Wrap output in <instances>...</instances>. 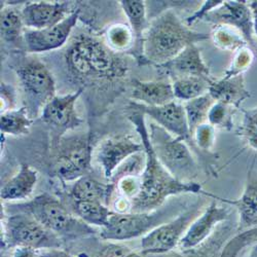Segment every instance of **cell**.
<instances>
[{
    "instance_id": "5b68a950",
    "label": "cell",
    "mask_w": 257,
    "mask_h": 257,
    "mask_svg": "<svg viewBox=\"0 0 257 257\" xmlns=\"http://www.w3.org/2000/svg\"><path fill=\"white\" fill-rule=\"evenodd\" d=\"M149 140L154 152L168 172L182 182H195L200 166L189 145L156 122L149 123Z\"/></svg>"
},
{
    "instance_id": "7402d4cb",
    "label": "cell",
    "mask_w": 257,
    "mask_h": 257,
    "mask_svg": "<svg viewBox=\"0 0 257 257\" xmlns=\"http://www.w3.org/2000/svg\"><path fill=\"white\" fill-rule=\"evenodd\" d=\"M208 94L215 102L230 105L234 108H240L241 104L251 97L250 92L246 88L244 74L222 77L217 80L213 79Z\"/></svg>"
},
{
    "instance_id": "f35d334b",
    "label": "cell",
    "mask_w": 257,
    "mask_h": 257,
    "mask_svg": "<svg viewBox=\"0 0 257 257\" xmlns=\"http://www.w3.org/2000/svg\"><path fill=\"white\" fill-rule=\"evenodd\" d=\"M39 257H74L70 253L65 250H62L61 248L56 249H46L38 251Z\"/></svg>"
},
{
    "instance_id": "ffe728a7",
    "label": "cell",
    "mask_w": 257,
    "mask_h": 257,
    "mask_svg": "<svg viewBox=\"0 0 257 257\" xmlns=\"http://www.w3.org/2000/svg\"><path fill=\"white\" fill-rule=\"evenodd\" d=\"M217 199L235 207V210L239 214V230L243 231L257 227V164L253 163L251 165L247 174L244 191L238 200L230 201L220 198Z\"/></svg>"
},
{
    "instance_id": "d6a6232c",
    "label": "cell",
    "mask_w": 257,
    "mask_h": 257,
    "mask_svg": "<svg viewBox=\"0 0 257 257\" xmlns=\"http://www.w3.org/2000/svg\"><path fill=\"white\" fill-rule=\"evenodd\" d=\"M234 107L220 102H215L208 114V122L214 127L231 130L233 126Z\"/></svg>"
},
{
    "instance_id": "8992f818",
    "label": "cell",
    "mask_w": 257,
    "mask_h": 257,
    "mask_svg": "<svg viewBox=\"0 0 257 257\" xmlns=\"http://www.w3.org/2000/svg\"><path fill=\"white\" fill-rule=\"evenodd\" d=\"M178 204L163 206L152 212H126L113 211L108 223L102 227L99 234L105 241H128L144 237L161 224L175 218L182 211Z\"/></svg>"
},
{
    "instance_id": "d590c367",
    "label": "cell",
    "mask_w": 257,
    "mask_h": 257,
    "mask_svg": "<svg viewBox=\"0 0 257 257\" xmlns=\"http://www.w3.org/2000/svg\"><path fill=\"white\" fill-rule=\"evenodd\" d=\"M192 139L199 154L211 153L215 142V127L209 122H205L196 128L192 134Z\"/></svg>"
},
{
    "instance_id": "836d02e7",
    "label": "cell",
    "mask_w": 257,
    "mask_h": 257,
    "mask_svg": "<svg viewBox=\"0 0 257 257\" xmlns=\"http://www.w3.org/2000/svg\"><path fill=\"white\" fill-rule=\"evenodd\" d=\"M243 121L238 134L243 138L249 147L257 151V107L242 109Z\"/></svg>"
},
{
    "instance_id": "2e32d148",
    "label": "cell",
    "mask_w": 257,
    "mask_h": 257,
    "mask_svg": "<svg viewBox=\"0 0 257 257\" xmlns=\"http://www.w3.org/2000/svg\"><path fill=\"white\" fill-rule=\"evenodd\" d=\"M144 152V146L128 136L110 137L102 141L96 152V161L102 168L105 179L109 182L114 171L126 159Z\"/></svg>"
},
{
    "instance_id": "5bb4252c",
    "label": "cell",
    "mask_w": 257,
    "mask_h": 257,
    "mask_svg": "<svg viewBox=\"0 0 257 257\" xmlns=\"http://www.w3.org/2000/svg\"><path fill=\"white\" fill-rule=\"evenodd\" d=\"M230 214L228 208L218 206L216 201H212L190 224L178 247L189 251L203 245L222 222L229 220Z\"/></svg>"
},
{
    "instance_id": "4316f807",
    "label": "cell",
    "mask_w": 257,
    "mask_h": 257,
    "mask_svg": "<svg viewBox=\"0 0 257 257\" xmlns=\"http://www.w3.org/2000/svg\"><path fill=\"white\" fill-rule=\"evenodd\" d=\"M32 118L25 106L2 113L0 131L4 135L23 136L27 135L32 125Z\"/></svg>"
},
{
    "instance_id": "ac0fdd59",
    "label": "cell",
    "mask_w": 257,
    "mask_h": 257,
    "mask_svg": "<svg viewBox=\"0 0 257 257\" xmlns=\"http://www.w3.org/2000/svg\"><path fill=\"white\" fill-rule=\"evenodd\" d=\"M159 70L169 78L174 79L186 76H201L212 78L210 69L205 63L198 45H191L184 49L173 60L158 66Z\"/></svg>"
},
{
    "instance_id": "3957f363",
    "label": "cell",
    "mask_w": 257,
    "mask_h": 257,
    "mask_svg": "<svg viewBox=\"0 0 257 257\" xmlns=\"http://www.w3.org/2000/svg\"><path fill=\"white\" fill-rule=\"evenodd\" d=\"M66 62L75 77L83 80L101 81L123 77L127 63L99 38L79 35L66 53Z\"/></svg>"
},
{
    "instance_id": "9a60e30c",
    "label": "cell",
    "mask_w": 257,
    "mask_h": 257,
    "mask_svg": "<svg viewBox=\"0 0 257 257\" xmlns=\"http://www.w3.org/2000/svg\"><path fill=\"white\" fill-rule=\"evenodd\" d=\"M80 16L76 10L61 23L42 30H25L24 45L29 53H46L62 48L74 29Z\"/></svg>"
},
{
    "instance_id": "9c48e42d",
    "label": "cell",
    "mask_w": 257,
    "mask_h": 257,
    "mask_svg": "<svg viewBox=\"0 0 257 257\" xmlns=\"http://www.w3.org/2000/svg\"><path fill=\"white\" fill-rule=\"evenodd\" d=\"M16 73L24 93V106L33 118L57 96L54 76L46 64L37 59L21 63Z\"/></svg>"
},
{
    "instance_id": "7c38bea8",
    "label": "cell",
    "mask_w": 257,
    "mask_h": 257,
    "mask_svg": "<svg viewBox=\"0 0 257 257\" xmlns=\"http://www.w3.org/2000/svg\"><path fill=\"white\" fill-rule=\"evenodd\" d=\"M128 109L142 112L155 120L156 123L164 127L173 136L185 141L194 152L199 154L192 139L185 113L184 106L175 101L163 106H146L134 101L128 104Z\"/></svg>"
},
{
    "instance_id": "74e56055",
    "label": "cell",
    "mask_w": 257,
    "mask_h": 257,
    "mask_svg": "<svg viewBox=\"0 0 257 257\" xmlns=\"http://www.w3.org/2000/svg\"><path fill=\"white\" fill-rule=\"evenodd\" d=\"M222 4V2H215V0H209V2H205L201 9L196 11L190 17L185 19V24L190 27L192 24H195L197 21L203 20L211 11L216 9Z\"/></svg>"
},
{
    "instance_id": "603a6c76",
    "label": "cell",
    "mask_w": 257,
    "mask_h": 257,
    "mask_svg": "<svg viewBox=\"0 0 257 257\" xmlns=\"http://www.w3.org/2000/svg\"><path fill=\"white\" fill-rule=\"evenodd\" d=\"M38 172L28 164H22L18 172L0 189V198L7 202L28 199L37 184Z\"/></svg>"
},
{
    "instance_id": "f1b7e54d",
    "label": "cell",
    "mask_w": 257,
    "mask_h": 257,
    "mask_svg": "<svg viewBox=\"0 0 257 257\" xmlns=\"http://www.w3.org/2000/svg\"><path fill=\"white\" fill-rule=\"evenodd\" d=\"M214 103L215 101L209 94L185 102L183 106L191 136L199 125L208 122V114Z\"/></svg>"
},
{
    "instance_id": "277c9868",
    "label": "cell",
    "mask_w": 257,
    "mask_h": 257,
    "mask_svg": "<svg viewBox=\"0 0 257 257\" xmlns=\"http://www.w3.org/2000/svg\"><path fill=\"white\" fill-rule=\"evenodd\" d=\"M14 207L17 208L14 212L30 214L63 241L87 238L98 232L92 225L78 218L62 201L48 192Z\"/></svg>"
},
{
    "instance_id": "d6986e66",
    "label": "cell",
    "mask_w": 257,
    "mask_h": 257,
    "mask_svg": "<svg viewBox=\"0 0 257 257\" xmlns=\"http://www.w3.org/2000/svg\"><path fill=\"white\" fill-rule=\"evenodd\" d=\"M119 5L133 33V46L127 54L136 60L138 65H147L144 57V37L149 25L146 3L140 0H121Z\"/></svg>"
},
{
    "instance_id": "ba28073f",
    "label": "cell",
    "mask_w": 257,
    "mask_h": 257,
    "mask_svg": "<svg viewBox=\"0 0 257 257\" xmlns=\"http://www.w3.org/2000/svg\"><path fill=\"white\" fill-rule=\"evenodd\" d=\"M62 241L28 213L14 212L4 221L2 243L9 247H25L40 251L61 248Z\"/></svg>"
},
{
    "instance_id": "6da1fadb",
    "label": "cell",
    "mask_w": 257,
    "mask_h": 257,
    "mask_svg": "<svg viewBox=\"0 0 257 257\" xmlns=\"http://www.w3.org/2000/svg\"><path fill=\"white\" fill-rule=\"evenodd\" d=\"M128 109V108H127ZM127 118L135 125L146 156L145 168L140 176L138 194L130 201L131 212H152L165 205L170 197L202 192V185L197 182H182L171 175L157 158L149 140L145 115L128 109Z\"/></svg>"
},
{
    "instance_id": "cb8c5ba5",
    "label": "cell",
    "mask_w": 257,
    "mask_h": 257,
    "mask_svg": "<svg viewBox=\"0 0 257 257\" xmlns=\"http://www.w3.org/2000/svg\"><path fill=\"white\" fill-rule=\"evenodd\" d=\"M115 191L111 183H103L96 178L84 175L70 186L69 198L76 201H97L108 206Z\"/></svg>"
},
{
    "instance_id": "d4e9b609",
    "label": "cell",
    "mask_w": 257,
    "mask_h": 257,
    "mask_svg": "<svg viewBox=\"0 0 257 257\" xmlns=\"http://www.w3.org/2000/svg\"><path fill=\"white\" fill-rule=\"evenodd\" d=\"M69 207V210L82 221L92 226H100L101 228L108 223L113 212L108 206L97 201H76L70 199Z\"/></svg>"
},
{
    "instance_id": "4dcf8cb0",
    "label": "cell",
    "mask_w": 257,
    "mask_h": 257,
    "mask_svg": "<svg viewBox=\"0 0 257 257\" xmlns=\"http://www.w3.org/2000/svg\"><path fill=\"white\" fill-rule=\"evenodd\" d=\"M105 38L106 45L115 53H127L133 46V33L127 24L117 23L109 26Z\"/></svg>"
},
{
    "instance_id": "83f0119b",
    "label": "cell",
    "mask_w": 257,
    "mask_h": 257,
    "mask_svg": "<svg viewBox=\"0 0 257 257\" xmlns=\"http://www.w3.org/2000/svg\"><path fill=\"white\" fill-rule=\"evenodd\" d=\"M2 38L9 44L24 42V21L22 12L16 8L8 7L2 10Z\"/></svg>"
},
{
    "instance_id": "30bf717a",
    "label": "cell",
    "mask_w": 257,
    "mask_h": 257,
    "mask_svg": "<svg viewBox=\"0 0 257 257\" xmlns=\"http://www.w3.org/2000/svg\"><path fill=\"white\" fill-rule=\"evenodd\" d=\"M205 202L198 200L180 214L164 224H161L141 240L142 255L165 254L178 247L186 230L205 209Z\"/></svg>"
},
{
    "instance_id": "1f68e13d",
    "label": "cell",
    "mask_w": 257,
    "mask_h": 257,
    "mask_svg": "<svg viewBox=\"0 0 257 257\" xmlns=\"http://www.w3.org/2000/svg\"><path fill=\"white\" fill-rule=\"evenodd\" d=\"M145 152L133 155L132 157L126 159L121 165H119V167L114 171L111 179L109 180V183H111L115 187L116 183L123 177L141 176L145 168Z\"/></svg>"
},
{
    "instance_id": "f546056e",
    "label": "cell",
    "mask_w": 257,
    "mask_h": 257,
    "mask_svg": "<svg viewBox=\"0 0 257 257\" xmlns=\"http://www.w3.org/2000/svg\"><path fill=\"white\" fill-rule=\"evenodd\" d=\"M210 38L216 48L231 53H235L244 47H249L238 30L227 26H214L210 33Z\"/></svg>"
},
{
    "instance_id": "44dd1931",
    "label": "cell",
    "mask_w": 257,
    "mask_h": 257,
    "mask_svg": "<svg viewBox=\"0 0 257 257\" xmlns=\"http://www.w3.org/2000/svg\"><path fill=\"white\" fill-rule=\"evenodd\" d=\"M131 98L135 100L134 102L146 106H163L175 101L172 83L166 80L142 81L134 79Z\"/></svg>"
},
{
    "instance_id": "4fadbf2b",
    "label": "cell",
    "mask_w": 257,
    "mask_h": 257,
    "mask_svg": "<svg viewBox=\"0 0 257 257\" xmlns=\"http://www.w3.org/2000/svg\"><path fill=\"white\" fill-rule=\"evenodd\" d=\"M83 89L80 88L72 94L55 96L41 111V119L52 127L56 133V140L60 139L67 131L77 128L82 119L77 114L75 104Z\"/></svg>"
},
{
    "instance_id": "ab89813d",
    "label": "cell",
    "mask_w": 257,
    "mask_h": 257,
    "mask_svg": "<svg viewBox=\"0 0 257 257\" xmlns=\"http://www.w3.org/2000/svg\"><path fill=\"white\" fill-rule=\"evenodd\" d=\"M13 257H39V256H38L37 250L31 249V248H25V247H18V248H15Z\"/></svg>"
},
{
    "instance_id": "8fae6325",
    "label": "cell",
    "mask_w": 257,
    "mask_h": 257,
    "mask_svg": "<svg viewBox=\"0 0 257 257\" xmlns=\"http://www.w3.org/2000/svg\"><path fill=\"white\" fill-rule=\"evenodd\" d=\"M214 26H227L238 30L257 57V41L254 34L253 14L248 2H222L204 19Z\"/></svg>"
},
{
    "instance_id": "8d00e7d4",
    "label": "cell",
    "mask_w": 257,
    "mask_h": 257,
    "mask_svg": "<svg viewBox=\"0 0 257 257\" xmlns=\"http://www.w3.org/2000/svg\"><path fill=\"white\" fill-rule=\"evenodd\" d=\"M0 100H2V113L16 109V91L12 85L2 82L0 87Z\"/></svg>"
},
{
    "instance_id": "7a4b0ae2",
    "label": "cell",
    "mask_w": 257,
    "mask_h": 257,
    "mask_svg": "<svg viewBox=\"0 0 257 257\" xmlns=\"http://www.w3.org/2000/svg\"><path fill=\"white\" fill-rule=\"evenodd\" d=\"M210 39V34L189 28L173 10H168L149 21L144 37L147 65L156 67L173 60L188 46Z\"/></svg>"
},
{
    "instance_id": "e0dca14e",
    "label": "cell",
    "mask_w": 257,
    "mask_h": 257,
    "mask_svg": "<svg viewBox=\"0 0 257 257\" xmlns=\"http://www.w3.org/2000/svg\"><path fill=\"white\" fill-rule=\"evenodd\" d=\"M76 10L67 2H38L26 4L21 12L25 27L31 30H42L61 23Z\"/></svg>"
},
{
    "instance_id": "60d3db41",
    "label": "cell",
    "mask_w": 257,
    "mask_h": 257,
    "mask_svg": "<svg viewBox=\"0 0 257 257\" xmlns=\"http://www.w3.org/2000/svg\"><path fill=\"white\" fill-rule=\"evenodd\" d=\"M250 8L252 10L253 14V23H254V34L257 38V0H253V2H249Z\"/></svg>"
},
{
    "instance_id": "52a82bcc",
    "label": "cell",
    "mask_w": 257,
    "mask_h": 257,
    "mask_svg": "<svg viewBox=\"0 0 257 257\" xmlns=\"http://www.w3.org/2000/svg\"><path fill=\"white\" fill-rule=\"evenodd\" d=\"M53 146V172L63 182L75 181L88 175L93 160L91 133L61 137Z\"/></svg>"
},
{
    "instance_id": "484cf974",
    "label": "cell",
    "mask_w": 257,
    "mask_h": 257,
    "mask_svg": "<svg viewBox=\"0 0 257 257\" xmlns=\"http://www.w3.org/2000/svg\"><path fill=\"white\" fill-rule=\"evenodd\" d=\"M212 80L213 78L201 76H186L174 79L172 87L175 99L187 102L208 94Z\"/></svg>"
},
{
    "instance_id": "e575fe53",
    "label": "cell",
    "mask_w": 257,
    "mask_h": 257,
    "mask_svg": "<svg viewBox=\"0 0 257 257\" xmlns=\"http://www.w3.org/2000/svg\"><path fill=\"white\" fill-rule=\"evenodd\" d=\"M255 58V53L249 47H244L240 49L234 53L230 66L225 71L223 77H232L235 75L244 74V72L252 65Z\"/></svg>"
},
{
    "instance_id": "b9f144b4",
    "label": "cell",
    "mask_w": 257,
    "mask_h": 257,
    "mask_svg": "<svg viewBox=\"0 0 257 257\" xmlns=\"http://www.w3.org/2000/svg\"><path fill=\"white\" fill-rule=\"evenodd\" d=\"M144 257H185L184 255H182L179 252L176 251H171L165 254H157V255H143Z\"/></svg>"
}]
</instances>
